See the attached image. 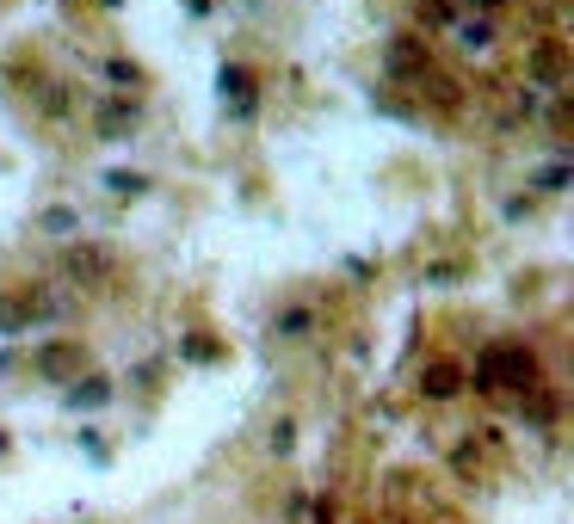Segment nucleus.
Returning <instances> with one entry per match:
<instances>
[{"label": "nucleus", "mask_w": 574, "mask_h": 524, "mask_svg": "<svg viewBox=\"0 0 574 524\" xmlns=\"http://www.w3.org/2000/svg\"><path fill=\"white\" fill-rule=\"evenodd\" d=\"M476 383H482V389H513L519 401H525V395L537 389V358L525 352V346H488Z\"/></svg>", "instance_id": "1"}, {"label": "nucleus", "mask_w": 574, "mask_h": 524, "mask_svg": "<svg viewBox=\"0 0 574 524\" xmlns=\"http://www.w3.org/2000/svg\"><path fill=\"white\" fill-rule=\"evenodd\" d=\"M525 80L544 87V93H556V87L569 80V43L550 38V32H537V38L525 43Z\"/></svg>", "instance_id": "2"}, {"label": "nucleus", "mask_w": 574, "mask_h": 524, "mask_svg": "<svg viewBox=\"0 0 574 524\" xmlns=\"http://www.w3.org/2000/svg\"><path fill=\"white\" fill-rule=\"evenodd\" d=\"M383 68H389V80H421V68H433V62H426V43L421 38H389Z\"/></svg>", "instance_id": "3"}, {"label": "nucleus", "mask_w": 574, "mask_h": 524, "mask_svg": "<svg viewBox=\"0 0 574 524\" xmlns=\"http://www.w3.org/2000/svg\"><path fill=\"white\" fill-rule=\"evenodd\" d=\"M112 278V253L105 247H68V284H80V290H93V284Z\"/></svg>", "instance_id": "4"}, {"label": "nucleus", "mask_w": 574, "mask_h": 524, "mask_svg": "<svg viewBox=\"0 0 574 524\" xmlns=\"http://www.w3.org/2000/svg\"><path fill=\"white\" fill-rule=\"evenodd\" d=\"M38 321V290H0V334H25Z\"/></svg>", "instance_id": "5"}, {"label": "nucleus", "mask_w": 574, "mask_h": 524, "mask_svg": "<svg viewBox=\"0 0 574 524\" xmlns=\"http://www.w3.org/2000/svg\"><path fill=\"white\" fill-rule=\"evenodd\" d=\"M451 32H458L463 50H495V32H500V25H495V13H470V7H463Z\"/></svg>", "instance_id": "6"}, {"label": "nucleus", "mask_w": 574, "mask_h": 524, "mask_svg": "<svg viewBox=\"0 0 574 524\" xmlns=\"http://www.w3.org/2000/svg\"><path fill=\"white\" fill-rule=\"evenodd\" d=\"M105 401H112V376H75V383H68V408L75 413H99L105 408Z\"/></svg>", "instance_id": "7"}, {"label": "nucleus", "mask_w": 574, "mask_h": 524, "mask_svg": "<svg viewBox=\"0 0 574 524\" xmlns=\"http://www.w3.org/2000/svg\"><path fill=\"white\" fill-rule=\"evenodd\" d=\"M68 371H87V352H80V346H68V339H62V346H43V352H38V376L62 383Z\"/></svg>", "instance_id": "8"}, {"label": "nucleus", "mask_w": 574, "mask_h": 524, "mask_svg": "<svg viewBox=\"0 0 574 524\" xmlns=\"http://www.w3.org/2000/svg\"><path fill=\"white\" fill-rule=\"evenodd\" d=\"M303 334H315V309L309 302H290V309L272 315V339H303Z\"/></svg>", "instance_id": "9"}, {"label": "nucleus", "mask_w": 574, "mask_h": 524, "mask_svg": "<svg viewBox=\"0 0 574 524\" xmlns=\"http://www.w3.org/2000/svg\"><path fill=\"white\" fill-rule=\"evenodd\" d=\"M223 99H235V117H241V124L253 117V80L241 75V68H229V75H223Z\"/></svg>", "instance_id": "10"}, {"label": "nucleus", "mask_w": 574, "mask_h": 524, "mask_svg": "<svg viewBox=\"0 0 574 524\" xmlns=\"http://www.w3.org/2000/svg\"><path fill=\"white\" fill-rule=\"evenodd\" d=\"M458 0H421V32H451L458 25Z\"/></svg>", "instance_id": "11"}, {"label": "nucleus", "mask_w": 574, "mask_h": 524, "mask_svg": "<svg viewBox=\"0 0 574 524\" xmlns=\"http://www.w3.org/2000/svg\"><path fill=\"white\" fill-rule=\"evenodd\" d=\"M458 389H463L458 364H433V371H426V395H433V401H451Z\"/></svg>", "instance_id": "12"}, {"label": "nucleus", "mask_w": 574, "mask_h": 524, "mask_svg": "<svg viewBox=\"0 0 574 524\" xmlns=\"http://www.w3.org/2000/svg\"><path fill=\"white\" fill-rule=\"evenodd\" d=\"M38 228L43 235H80V210H68V204H50L38 216Z\"/></svg>", "instance_id": "13"}, {"label": "nucleus", "mask_w": 574, "mask_h": 524, "mask_svg": "<svg viewBox=\"0 0 574 524\" xmlns=\"http://www.w3.org/2000/svg\"><path fill=\"white\" fill-rule=\"evenodd\" d=\"M99 117H105V124H99L105 136H124V130H136V105H105Z\"/></svg>", "instance_id": "14"}, {"label": "nucleus", "mask_w": 574, "mask_h": 524, "mask_svg": "<svg viewBox=\"0 0 574 524\" xmlns=\"http://www.w3.org/2000/svg\"><path fill=\"white\" fill-rule=\"evenodd\" d=\"M266 450L272 457H290V450H297V420H278V426L266 432Z\"/></svg>", "instance_id": "15"}, {"label": "nucleus", "mask_w": 574, "mask_h": 524, "mask_svg": "<svg viewBox=\"0 0 574 524\" xmlns=\"http://www.w3.org/2000/svg\"><path fill=\"white\" fill-rule=\"evenodd\" d=\"M105 80H112V87H124V80H136V62L112 57V62H105Z\"/></svg>", "instance_id": "16"}, {"label": "nucleus", "mask_w": 574, "mask_h": 524, "mask_svg": "<svg viewBox=\"0 0 574 524\" xmlns=\"http://www.w3.org/2000/svg\"><path fill=\"white\" fill-rule=\"evenodd\" d=\"M458 7H470V13H500L507 0H458Z\"/></svg>", "instance_id": "17"}, {"label": "nucleus", "mask_w": 574, "mask_h": 524, "mask_svg": "<svg viewBox=\"0 0 574 524\" xmlns=\"http://www.w3.org/2000/svg\"><path fill=\"white\" fill-rule=\"evenodd\" d=\"M334 519H340V506H334V500H322V506H315V524H334Z\"/></svg>", "instance_id": "18"}]
</instances>
